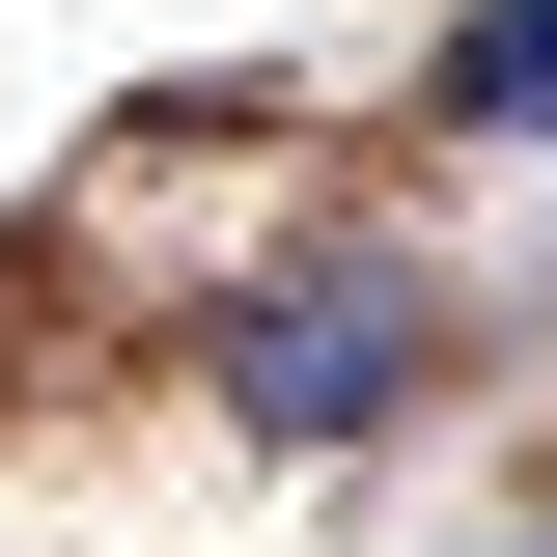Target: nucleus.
<instances>
[{
    "label": "nucleus",
    "instance_id": "obj_1",
    "mask_svg": "<svg viewBox=\"0 0 557 557\" xmlns=\"http://www.w3.org/2000/svg\"><path fill=\"white\" fill-rule=\"evenodd\" d=\"M418 362H446V307H418L391 251H335V278H278L251 335H223V418H251V446H362Z\"/></svg>",
    "mask_w": 557,
    "mask_h": 557
},
{
    "label": "nucleus",
    "instance_id": "obj_2",
    "mask_svg": "<svg viewBox=\"0 0 557 557\" xmlns=\"http://www.w3.org/2000/svg\"><path fill=\"white\" fill-rule=\"evenodd\" d=\"M446 112H474V139L557 112V0H474V28H446Z\"/></svg>",
    "mask_w": 557,
    "mask_h": 557
}]
</instances>
